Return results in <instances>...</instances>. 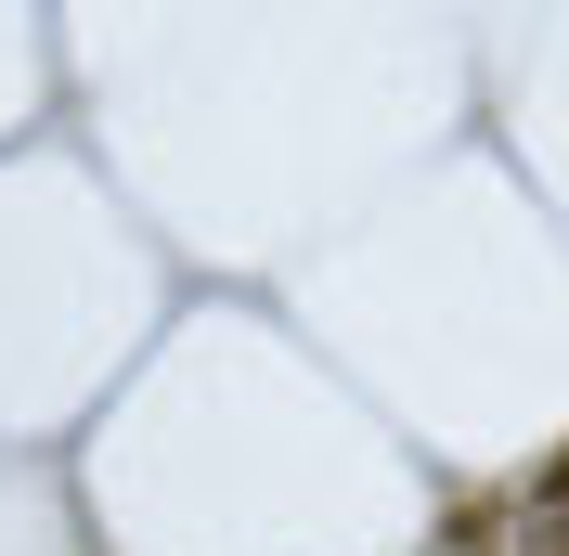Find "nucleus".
I'll list each match as a JSON object with an SVG mask.
<instances>
[{
	"mask_svg": "<svg viewBox=\"0 0 569 556\" xmlns=\"http://www.w3.org/2000/svg\"><path fill=\"white\" fill-rule=\"evenodd\" d=\"M557 479H569V466H557Z\"/></svg>",
	"mask_w": 569,
	"mask_h": 556,
	"instance_id": "1",
	"label": "nucleus"
}]
</instances>
